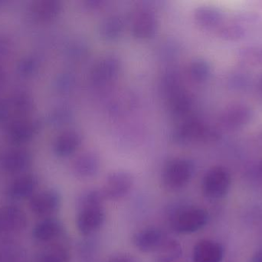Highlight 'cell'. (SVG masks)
Masks as SVG:
<instances>
[{"mask_svg": "<svg viewBox=\"0 0 262 262\" xmlns=\"http://www.w3.org/2000/svg\"><path fill=\"white\" fill-rule=\"evenodd\" d=\"M232 177L223 166H214L206 172L202 183L203 195L211 200L225 198L230 190Z\"/></svg>", "mask_w": 262, "mask_h": 262, "instance_id": "1", "label": "cell"}, {"mask_svg": "<svg viewBox=\"0 0 262 262\" xmlns=\"http://www.w3.org/2000/svg\"><path fill=\"white\" fill-rule=\"evenodd\" d=\"M194 172L195 166L192 162L188 159L173 160L163 169L162 182L168 190H180L190 182Z\"/></svg>", "mask_w": 262, "mask_h": 262, "instance_id": "2", "label": "cell"}, {"mask_svg": "<svg viewBox=\"0 0 262 262\" xmlns=\"http://www.w3.org/2000/svg\"><path fill=\"white\" fill-rule=\"evenodd\" d=\"M209 213L201 208H186L176 214L172 227L179 234L195 233L201 230L209 221Z\"/></svg>", "mask_w": 262, "mask_h": 262, "instance_id": "3", "label": "cell"}, {"mask_svg": "<svg viewBox=\"0 0 262 262\" xmlns=\"http://www.w3.org/2000/svg\"><path fill=\"white\" fill-rule=\"evenodd\" d=\"M77 208L76 226L81 235L90 236L101 229L106 218L103 205H89Z\"/></svg>", "mask_w": 262, "mask_h": 262, "instance_id": "4", "label": "cell"}, {"mask_svg": "<svg viewBox=\"0 0 262 262\" xmlns=\"http://www.w3.org/2000/svg\"><path fill=\"white\" fill-rule=\"evenodd\" d=\"M61 198L55 189H46L36 192L29 199V208L32 213L43 218L53 217L59 210Z\"/></svg>", "mask_w": 262, "mask_h": 262, "instance_id": "5", "label": "cell"}, {"mask_svg": "<svg viewBox=\"0 0 262 262\" xmlns=\"http://www.w3.org/2000/svg\"><path fill=\"white\" fill-rule=\"evenodd\" d=\"M134 181L127 172H117L111 174L101 189L105 200L117 201L130 193Z\"/></svg>", "mask_w": 262, "mask_h": 262, "instance_id": "6", "label": "cell"}, {"mask_svg": "<svg viewBox=\"0 0 262 262\" xmlns=\"http://www.w3.org/2000/svg\"><path fill=\"white\" fill-rule=\"evenodd\" d=\"M27 224V215L21 208L12 205L0 208V234L18 233Z\"/></svg>", "mask_w": 262, "mask_h": 262, "instance_id": "7", "label": "cell"}, {"mask_svg": "<svg viewBox=\"0 0 262 262\" xmlns=\"http://www.w3.org/2000/svg\"><path fill=\"white\" fill-rule=\"evenodd\" d=\"M166 239V235L162 229L152 226L135 233L133 237V243L140 252L149 253L155 252Z\"/></svg>", "mask_w": 262, "mask_h": 262, "instance_id": "8", "label": "cell"}, {"mask_svg": "<svg viewBox=\"0 0 262 262\" xmlns=\"http://www.w3.org/2000/svg\"><path fill=\"white\" fill-rule=\"evenodd\" d=\"M64 232L62 223L54 218H43L35 225L32 230V237L41 243H51L61 238Z\"/></svg>", "mask_w": 262, "mask_h": 262, "instance_id": "9", "label": "cell"}, {"mask_svg": "<svg viewBox=\"0 0 262 262\" xmlns=\"http://www.w3.org/2000/svg\"><path fill=\"white\" fill-rule=\"evenodd\" d=\"M38 181L32 175H24L14 180L6 190L8 198L15 201L30 199L36 192Z\"/></svg>", "mask_w": 262, "mask_h": 262, "instance_id": "10", "label": "cell"}, {"mask_svg": "<svg viewBox=\"0 0 262 262\" xmlns=\"http://www.w3.org/2000/svg\"><path fill=\"white\" fill-rule=\"evenodd\" d=\"M224 249L218 241L210 239L200 240L192 252L193 262H223Z\"/></svg>", "mask_w": 262, "mask_h": 262, "instance_id": "11", "label": "cell"}, {"mask_svg": "<svg viewBox=\"0 0 262 262\" xmlns=\"http://www.w3.org/2000/svg\"><path fill=\"white\" fill-rule=\"evenodd\" d=\"M0 164L2 168L9 173H20L30 166L31 156L25 150L10 151L2 157Z\"/></svg>", "mask_w": 262, "mask_h": 262, "instance_id": "12", "label": "cell"}, {"mask_svg": "<svg viewBox=\"0 0 262 262\" xmlns=\"http://www.w3.org/2000/svg\"><path fill=\"white\" fill-rule=\"evenodd\" d=\"M154 253L157 262H173L182 256L183 249L177 240L166 238Z\"/></svg>", "mask_w": 262, "mask_h": 262, "instance_id": "13", "label": "cell"}, {"mask_svg": "<svg viewBox=\"0 0 262 262\" xmlns=\"http://www.w3.org/2000/svg\"><path fill=\"white\" fill-rule=\"evenodd\" d=\"M69 252L57 243L49 245L37 254L35 262H69Z\"/></svg>", "mask_w": 262, "mask_h": 262, "instance_id": "14", "label": "cell"}, {"mask_svg": "<svg viewBox=\"0 0 262 262\" xmlns=\"http://www.w3.org/2000/svg\"><path fill=\"white\" fill-rule=\"evenodd\" d=\"M26 254L23 248L12 241L0 245V262H26Z\"/></svg>", "mask_w": 262, "mask_h": 262, "instance_id": "15", "label": "cell"}, {"mask_svg": "<svg viewBox=\"0 0 262 262\" xmlns=\"http://www.w3.org/2000/svg\"><path fill=\"white\" fill-rule=\"evenodd\" d=\"M99 169V163L96 158L85 156L79 158L75 163V172L81 178H90L95 176Z\"/></svg>", "mask_w": 262, "mask_h": 262, "instance_id": "16", "label": "cell"}, {"mask_svg": "<svg viewBox=\"0 0 262 262\" xmlns=\"http://www.w3.org/2000/svg\"><path fill=\"white\" fill-rule=\"evenodd\" d=\"M35 129V126L30 122H18L11 128L9 136L14 143H24L33 136Z\"/></svg>", "mask_w": 262, "mask_h": 262, "instance_id": "17", "label": "cell"}, {"mask_svg": "<svg viewBox=\"0 0 262 262\" xmlns=\"http://www.w3.org/2000/svg\"><path fill=\"white\" fill-rule=\"evenodd\" d=\"M248 117V110H246V108L236 107L230 109L229 114L225 118L229 126H238L240 124H243Z\"/></svg>", "mask_w": 262, "mask_h": 262, "instance_id": "18", "label": "cell"}, {"mask_svg": "<svg viewBox=\"0 0 262 262\" xmlns=\"http://www.w3.org/2000/svg\"><path fill=\"white\" fill-rule=\"evenodd\" d=\"M245 63L252 66H258L262 63V49L258 47H249L245 49L241 54Z\"/></svg>", "mask_w": 262, "mask_h": 262, "instance_id": "19", "label": "cell"}, {"mask_svg": "<svg viewBox=\"0 0 262 262\" xmlns=\"http://www.w3.org/2000/svg\"><path fill=\"white\" fill-rule=\"evenodd\" d=\"M13 106L16 112L24 114L29 112L32 109L33 105L31 101L30 97L25 94H21V95H17L14 98Z\"/></svg>", "mask_w": 262, "mask_h": 262, "instance_id": "20", "label": "cell"}, {"mask_svg": "<svg viewBox=\"0 0 262 262\" xmlns=\"http://www.w3.org/2000/svg\"><path fill=\"white\" fill-rule=\"evenodd\" d=\"M107 262H137V261L134 257L122 254V255H115V256L112 257Z\"/></svg>", "mask_w": 262, "mask_h": 262, "instance_id": "21", "label": "cell"}, {"mask_svg": "<svg viewBox=\"0 0 262 262\" xmlns=\"http://www.w3.org/2000/svg\"><path fill=\"white\" fill-rule=\"evenodd\" d=\"M24 70V73H31L35 68H34L33 61L29 59L27 61L23 62V67H20Z\"/></svg>", "mask_w": 262, "mask_h": 262, "instance_id": "22", "label": "cell"}, {"mask_svg": "<svg viewBox=\"0 0 262 262\" xmlns=\"http://www.w3.org/2000/svg\"><path fill=\"white\" fill-rule=\"evenodd\" d=\"M8 116V107L5 103L0 101V123L6 119Z\"/></svg>", "mask_w": 262, "mask_h": 262, "instance_id": "23", "label": "cell"}, {"mask_svg": "<svg viewBox=\"0 0 262 262\" xmlns=\"http://www.w3.org/2000/svg\"><path fill=\"white\" fill-rule=\"evenodd\" d=\"M252 262H262V251L257 252L254 256Z\"/></svg>", "mask_w": 262, "mask_h": 262, "instance_id": "24", "label": "cell"}, {"mask_svg": "<svg viewBox=\"0 0 262 262\" xmlns=\"http://www.w3.org/2000/svg\"><path fill=\"white\" fill-rule=\"evenodd\" d=\"M3 80H4V74H3V72H2V71H0V86H1Z\"/></svg>", "mask_w": 262, "mask_h": 262, "instance_id": "25", "label": "cell"}, {"mask_svg": "<svg viewBox=\"0 0 262 262\" xmlns=\"http://www.w3.org/2000/svg\"><path fill=\"white\" fill-rule=\"evenodd\" d=\"M261 90H262V79H261Z\"/></svg>", "mask_w": 262, "mask_h": 262, "instance_id": "26", "label": "cell"}, {"mask_svg": "<svg viewBox=\"0 0 262 262\" xmlns=\"http://www.w3.org/2000/svg\"><path fill=\"white\" fill-rule=\"evenodd\" d=\"M261 170H262V163H261Z\"/></svg>", "mask_w": 262, "mask_h": 262, "instance_id": "27", "label": "cell"}]
</instances>
